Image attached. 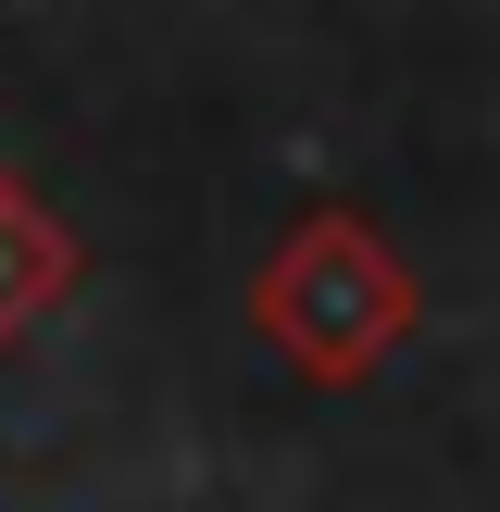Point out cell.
Segmentation results:
<instances>
[{
  "label": "cell",
  "instance_id": "1",
  "mask_svg": "<svg viewBox=\"0 0 500 512\" xmlns=\"http://www.w3.org/2000/svg\"><path fill=\"white\" fill-rule=\"evenodd\" d=\"M250 325H263L275 363H300L313 388H363L388 350H413L425 325V288L363 213H300L275 238L263 288H250Z\"/></svg>",
  "mask_w": 500,
  "mask_h": 512
},
{
  "label": "cell",
  "instance_id": "2",
  "mask_svg": "<svg viewBox=\"0 0 500 512\" xmlns=\"http://www.w3.org/2000/svg\"><path fill=\"white\" fill-rule=\"evenodd\" d=\"M63 300H75V225L50 213L25 175H0V338L50 325Z\"/></svg>",
  "mask_w": 500,
  "mask_h": 512
}]
</instances>
